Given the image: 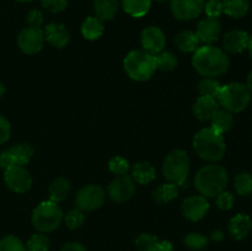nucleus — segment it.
<instances>
[{"label": "nucleus", "mask_w": 252, "mask_h": 251, "mask_svg": "<svg viewBox=\"0 0 252 251\" xmlns=\"http://www.w3.org/2000/svg\"><path fill=\"white\" fill-rule=\"evenodd\" d=\"M192 65L199 75L204 78H216L228 71L230 59L223 49L212 44H203L194 52Z\"/></svg>", "instance_id": "1"}, {"label": "nucleus", "mask_w": 252, "mask_h": 251, "mask_svg": "<svg viewBox=\"0 0 252 251\" xmlns=\"http://www.w3.org/2000/svg\"><path fill=\"white\" fill-rule=\"evenodd\" d=\"M229 181L228 171L221 165L209 164L201 167L194 176V187L199 194L216 197L225 189Z\"/></svg>", "instance_id": "2"}, {"label": "nucleus", "mask_w": 252, "mask_h": 251, "mask_svg": "<svg viewBox=\"0 0 252 251\" xmlns=\"http://www.w3.org/2000/svg\"><path fill=\"white\" fill-rule=\"evenodd\" d=\"M193 148L201 159L209 162H217L223 159L226 145L223 134L212 127L203 128L193 138Z\"/></svg>", "instance_id": "3"}, {"label": "nucleus", "mask_w": 252, "mask_h": 251, "mask_svg": "<svg viewBox=\"0 0 252 251\" xmlns=\"http://www.w3.org/2000/svg\"><path fill=\"white\" fill-rule=\"evenodd\" d=\"M123 66L130 79L135 81L149 80L157 70L155 56L143 51L134 49L126 56Z\"/></svg>", "instance_id": "4"}, {"label": "nucleus", "mask_w": 252, "mask_h": 251, "mask_svg": "<svg viewBox=\"0 0 252 251\" xmlns=\"http://www.w3.org/2000/svg\"><path fill=\"white\" fill-rule=\"evenodd\" d=\"M191 169V162L187 152L184 149H175L166 155L162 164V174L169 182L176 186L186 184Z\"/></svg>", "instance_id": "5"}, {"label": "nucleus", "mask_w": 252, "mask_h": 251, "mask_svg": "<svg viewBox=\"0 0 252 251\" xmlns=\"http://www.w3.org/2000/svg\"><path fill=\"white\" fill-rule=\"evenodd\" d=\"M64 219L63 211L58 203L44 201L39 203L32 212V225L39 233H51L59 228Z\"/></svg>", "instance_id": "6"}, {"label": "nucleus", "mask_w": 252, "mask_h": 251, "mask_svg": "<svg viewBox=\"0 0 252 251\" xmlns=\"http://www.w3.org/2000/svg\"><path fill=\"white\" fill-rule=\"evenodd\" d=\"M251 95L249 88L244 84L230 83L221 86L220 93L217 98L224 110L231 113H238L243 112L249 107L251 102Z\"/></svg>", "instance_id": "7"}, {"label": "nucleus", "mask_w": 252, "mask_h": 251, "mask_svg": "<svg viewBox=\"0 0 252 251\" xmlns=\"http://www.w3.org/2000/svg\"><path fill=\"white\" fill-rule=\"evenodd\" d=\"M105 189L98 185H88L78 191L75 197V203L83 212H93L102 207L105 203Z\"/></svg>", "instance_id": "8"}, {"label": "nucleus", "mask_w": 252, "mask_h": 251, "mask_svg": "<svg viewBox=\"0 0 252 251\" xmlns=\"http://www.w3.org/2000/svg\"><path fill=\"white\" fill-rule=\"evenodd\" d=\"M34 154V149L27 143H19L10 149L2 150L0 153V167L6 170L7 167L20 165L25 166L31 161Z\"/></svg>", "instance_id": "9"}, {"label": "nucleus", "mask_w": 252, "mask_h": 251, "mask_svg": "<svg viewBox=\"0 0 252 251\" xmlns=\"http://www.w3.org/2000/svg\"><path fill=\"white\" fill-rule=\"evenodd\" d=\"M4 181L6 186L16 193H26L32 187V176L25 166L14 165L5 170Z\"/></svg>", "instance_id": "10"}, {"label": "nucleus", "mask_w": 252, "mask_h": 251, "mask_svg": "<svg viewBox=\"0 0 252 251\" xmlns=\"http://www.w3.org/2000/svg\"><path fill=\"white\" fill-rule=\"evenodd\" d=\"M44 33L41 29L25 27L17 34V46L25 54H36L44 46Z\"/></svg>", "instance_id": "11"}, {"label": "nucleus", "mask_w": 252, "mask_h": 251, "mask_svg": "<svg viewBox=\"0 0 252 251\" xmlns=\"http://www.w3.org/2000/svg\"><path fill=\"white\" fill-rule=\"evenodd\" d=\"M107 193L116 203H123L132 198L135 194V182L128 175L117 176L108 185Z\"/></svg>", "instance_id": "12"}, {"label": "nucleus", "mask_w": 252, "mask_h": 251, "mask_svg": "<svg viewBox=\"0 0 252 251\" xmlns=\"http://www.w3.org/2000/svg\"><path fill=\"white\" fill-rule=\"evenodd\" d=\"M171 12L180 21H189L203 12L206 0H170Z\"/></svg>", "instance_id": "13"}, {"label": "nucleus", "mask_w": 252, "mask_h": 251, "mask_svg": "<svg viewBox=\"0 0 252 251\" xmlns=\"http://www.w3.org/2000/svg\"><path fill=\"white\" fill-rule=\"evenodd\" d=\"M209 211V202L202 194L189 196L181 203V213L191 221H198L207 216Z\"/></svg>", "instance_id": "14"}, {"label": "nucleus", "mask_w": 252, "mask_h": 251, "mask_svg": "<svg viewBox=\"0 0 252 251\" xmlns=\"http://www.w3.org/2000/svg\"><path fill=\"white\" fill-rule=\"evenodd\" d=\"M140 43H142L143 51L157 56L158 53L164 51L166 44V37L161 29L155 26H149L144 29L140 33Z\"/></svg>", "instance_id": "15"}, {"label": "nucleus", "mask_w": 252, "mask_h": 251, "mask_svg": "<svg viewBox=\"0 0 252 251\" xmlns=\"http://www.w3.org/2000/svg\"><path fill=\"white\" fill-rule=\"evenodd\" d=\"M221 33V24L217 17H208L201 20L197 25L196 34L199 42L204 44H212L217 42Z\"/></svg>", "instance_id": "16"}, {"label": "nucleus", "mask_w": 252, "mask_h": 251, "mask_svg": "<svg viewBox=\"0 0 252 251\" xmlns=\"http://www.w3.org/2000/svg\"><path fill=\"white\" fill-rule=\"evenodd\" d=\"M250 36L248 32L241 30H234L228 32L223 37V48L224 51L231 54H238L248 49Z\"/></svg>", "instance_id": "17"}, {"label": "nucleus", "mask_w": 252, "mask_h": 251, "mask_svg": "<svg viewBox=\"0 0 252 251\" xmlns=\"http://www.w3.org/2000/svg\"><path fill=\"white\" fill-rule=\"evenodd\" d=\"M44 39L56 48H64L70 41V32L64 25L58 22L48 24L44 29Z\"/></svg>", "instance_id": "18"}, {"label": "nucleus", "mask_w": 252, "mask_h": 251, "mask_svg": "<svg viewBox=\"0 0 252 251\" xmlns=\"http://www.w3.org/2000/svg\"><path fill=\"white\" fill-rule=\"evenodd\" d=\"M229 233L236 240H243L250 234L252 229V220L245 213H239L229 221Z\"/></svg>", "instance_id": "19"}, {"label": "nucleus", "mask_w": 252, "mask_h": 251, "mask_svg": "<svg viewBox=\"0 0 252 251\" xmlns=\"http://www.w3.org/2000/svg\"><path fill=\"white\" fill-rule=\"evenodd\" d=\"M218 108L219 105L216 98L199 96L193 105V113L199 121L206 122V121H211Z\"/></svg>", "instance_id": "20"}, {"label": "nucleus", "mask_w": 252, "mask_h": 251, "mask_svg": "<svg viewBox=\"0 0 252 251\" xmlns=\"http://www.w3.org/2000/svg\"><path fill=\"white\" fill-rule=\"evenodd\" d=\"M71 191V184L69 180L65 177H57L53 180L48 188L49 201L54 202V203H59L66 199Z\"/></svg>", "instance_id": "21"}, {"label": "nucleus", "mask_w": 252, "mask_h": 251, "mask_svg": "<svg viewBox=\"0 0 252 251\" xmlns=\"http://www.w3.org/2000/svg\"><path fill=\"white\" fill-rule=\"evenodd\" d=\"M199 39L197 37L196 32L185 30L175 37V46L185 53H194L199 48Z\"/></svg>", "instance_id": "22"}, {"label": "nucleus", "mask_w": 252, "mask_h": 251, "mask_svg": "<svg viewBox=\"0 0 252 251\" xmlns=\"http://www.w3.org/2000/svg\"><path fill=\"white\" fill-rule=\"evenodd\" d=\"M157 177V170L150 162L139 161L133 166L132 179L139 185H148Z\"/></svg>", "instance_id": "23"}, {"label": "nucleus", "mask_w": 252, "mask_h": 251, "mask_svg": "<svg viewBox=\"0 0 252 251\" xmlns=\"http://www.w3.org/2000/svg\"><path fill=\"white\" fill-rule=\"evenodd\" d=\"M120 2L118 0H95L94 1V11L96 17L101 21L112 20L117 15Z\"/></svg>", "instance_id": "24"}, {"label": "nucleus", "mask_w": 252, "mask_h": 251, "mask_svg": "<svg viewBox=\"0 0 252 251\" xmlns=\"http://www.w3.org/2000/svg\"><path fill=\"white\" fill-rule=\"evenodd\" d=\"M105 27L102 21L96 16H89L81 25V34L89 41H95L103 34Z\"/></svg>", "instance_id": "25"}, {"label": "nucleus", "mask_w": 252, "mask_h": 251, "mask_svg": "<svg viewBox=\"0 0 252 251\" xmlns=\"http://www.w3.org/2000/svg\"><path fill=\"white\" fill-rule=\"evenodd\" d=\"M211 122L212 128L216 129L218 133H220V134H223V133L228 132V130H230L233 128L234 116L229 111L218 108L217 112L213 115V117L211 118Z\"/></svg>", "instance_id": "26"}, {"label": "nucleus", "mask_w": 252, "mask_h": 251, "mask_svg": "<svg viewBox=\"0 0 252 251\" xmlns=\"http://www.w3.org/2000/svg\"><path fill=\"white\" fill-rule=\"evenodd\" d=\"M177 196H179V188H177L176 185L169 181L159 185L155 188V191L153 192V198L159 204L169 203L172 199L176 198Z\"/></svg>", "instance_id": "27"}, {"label": "nucleus", "mask_w": 252, "mask_h": 251, "mask_svg": "<svg viewBox=\"0 0 252 251\" xmlns=\"http://www.w3.org/2000/svg\"><path fill=\"white\" fill-rule=\"evenodd\" d=\"M249 0H223V12L234 19L244 17L249 12Z\"/></svg>", "instance_id": "28"}, {"label": "nucleus", "mask_w": 252, "mask_h": 251, "mask_svg": "<svg viewBox=\"0 0 252 251\" xmlns=\"http://www.w3.org/2000/svg\"><path fill=\"white\" fill-rule=\"evenodd\" d=\"M123 10L133 17H142L148 14L152 0H122Z\"/></svg>", "instance_id": "29"}, {"label": "nucleus", "mask_w": 252, "mask_h": 251, "mask_svg": "<svg viewBox=\"0 0 252 251\" xmlns=\"http://www.w3.org/2000/svg\"><path fill=\"white\" fill-rule=\"evenodd\" d=\"M220 83L214 78H203L198 83L199 95L204 96V97L217 98L220 93Z\"/></svg>", "instance_id": "30"}, {"label": "nucleus", "mask_w": 252, "mask_h": 251, "mask_svg": "<svg viewBox=\"0 0 252 251\" xmlns=\"http://www.w3.org/2000/svg\"><path fill=\"white\" fill-rule=\"evenodd\" d=\"M157 69L161 71H172L177 66V57L170 51H162L155 56Z\"/></svg>", "instance_id": "31"}, {"label": "nucleus", "mask_w": 252, "mask_h": 251, "mask_svg": "<svg viewBox=\"0 0 252 251\" xmlns=\"http://www.w3.org/2000/svg\"><path fill=\"white\" fill-rule=\"evenodd\" d=\"M234 187L240 196H250L252 193V175L249 172H240L236 175Z\"/></svg>", "instance_id": "32"}, {"label": "nucleus", "mask_w": 252, "mask_h": 251, "mask_svg": "<svg viewBox=\"0 0 252 251\" xmlns=\"http://www.w3.org/2000/svg\"><path fill=\"white\" fill-rule=\"evenodd\" d=\"M184 243L189 250L199 251L207 248V245H208V238L201 233H189L185 236Z\"/></svg>", "instance_id": "33"}, {"label": "nucleus", "mask_w": 252, "mask_h": 251, "mask_svg": "<svg viewBox=\"0 0 252 251\" xmlns=\"http://www.w3.org/2000/svg\"><path fill=\"white\" fill-rule=\"evenodd\" d=\"M27 251H48L49 250V239L46 234L38 233L33 234L29 239L26 244Z\"/></svg>", "instance_id": "34"}, {"label": "nucleus", "mask_w": 252, "mask_h": 251, "mask_svg": "<svg viewBox=\"0 0 252 251\" xmlns=\"http://www.w3.org/2000/svg\"><path fill=\"white\" fill-rule=\"evenodd\" d=\"M159 239L149 233H143L135 239V248L138 251H155Z\"/></svg>", "instance_id": "35"}, {"label": "nucleus", "mask_w": 252, "mask_h": 251, "mask_svg": "<svg viewBox=\"0 0 252 251\" xmlns=\"http://www.w3.org/2000/svg\"><path fill=\"white\" fill-rule=\"evenodd\" d=\"M0 251H27L26 245L15 235H6L0 239Z\"/></svg>", "instance_id": "36"}, {"label": "nucleus", "mask_w": 252, "mask_h": 251, "mask_svg": "<svg viewBox=\"0 0 252 251\" xmlns=\"http://www.w3.org/2000/svg\"><path fill=\"white\" fill-rule=\"evenodd\" d=\"M64 220H65L66 226H68L69 229L76 230V229L80 228L84 224V221H85V214H84V212L81 211V209H79L78 207H76V208L71 209V211H69L68 213H66Z\"/></svg>", "instance_id": "37"}, {"label": "nucleus", "mask_w": 252, "mask_h": 251, "mask_svg": "<svg viewBox=\"0 0 252 251\" xmlns=\"http://www.w3.org/2000/svg\"><path fill=\"white\" fill-rule=\"evenodd\" d=\"M108 169L112 174L116 176H122V175H127L128 170H129V162L127 159L122 157H113L108 162Z\"/></svg>", "instance_id": "38"}, {"label": "nucleus", "mask_w": 252, "mask_h": 251, "mask_svg": "<svg viewBox=\"0 0 252 251\" xmlns=\"http://www.w3.org/2000/svg\"><path fill=\"white\" fill-rule=\"evenodd\" d=\"M216 203L217 207L221 211H229L234 207V203H235V198H234V194L231 192L223 191L216 196Z\"/></svg>", "instance_id": "39"}, {"label": "nucleus", "mask_w": 252, "mask_h": 251, "mask_svg": "<svg viewBox=\"0 0 252 251\" xmlns=\"http://www.w3.org/2000/svg\"><path fill=\"white\" fill-rule=\"evenodd\" d=\"M204 11L208 17L218 19L223 14V0H208L204 5Z\"/></svg>", "instance_id": "40"}, {"label": "nucleus", "mask_w": 252, "mask_h": 251, "mask_svg": "<svg viewBox=\"0 0 252 251\" xmlns=\"http://www.w3.org/2000/svg\"><path fill=\"white\" fill-rule=\"evenodd\" d=\"M41 4L48 11L61 12L68 6V0H41Z\"/></svg>", "instance_id": "41"}, {"label": "nucleus", "mask_w": 252, "mask_h": 251, "mask_svg": "<svg viewBox=\"0 0 252 251\" xmlns=\"http://www.w3.org/2000/svg\"><path fill=\"white\" fill-rule=\"evenodd\" d=\"M27 24L29 27H33V29H41V26L43 25V14H42L39 10L33 9L27 14Z\"/></svg>", "instance_id": "42"}, {"label": "nucleus", "mask_w": 252, "mask_h": 251, "mask_svg": "<svg viewBox=\"0 0 252 251\" xmlns=\"http://www.w3.org/2000/svg\"><path fill=\"white\" fill-rule=\"evenodd\" d=\"M10 134H11V127H10L9 121L0 116V145L9 140Z\"/></svg>", "instance_id": "43"}, {"label": "nucleus", "mask_w": 252, "mask_h": 251, "mask_svg": "<svg viewBox=\"0 0 252 251\" xmlns=\"http://www.w3.org/2000/svg\"><path fill=\"white\" fill-rule=\"evenodd\" d=\"M61 251H88L85 246L81 243H76V241H71V243L64 244L61 248Z\"/></svg>", "instance_id": "44"}, {"label": "nucleus", "mask_w": 252, "mask_h": 251, "mask_svg": "<svg viewBox=\"0 0 252 251\" xmlns=\"http://www.w3.org/2000/svg\"><path fill=\"white\" fill-rule=\"evenodd\" d=\"M155 251H174V246H172L171 241L169 240H159L157 244Z\"/></svg>", "instance_id": "45"}, {"label": "nucleus", "mask_w": 252, "mask_h": 251, "mask_svg": "<svg viewBox=\"0 0 252 251\" xmlns=\"http://www.w3.org/2000/svg\"><path fill=\"white\" fill-rule=\"evenodd\" d=\"M212 239H213L214 241H217V243H219V241H221L224 239V234L223 231L219 230V229H217V230L212 231Z\"/></svg>", "instance_id": "46"}, {"label": "nucleus", "mask_w": 252, "mask_h": 251, "mask_svg": "<svg viewBox=\"0 0 252 251\" xmlns=\"http://www.w3.org/2000/svg\"><path fill=\"white\" fill-rule=\"evenodd\" d=\"M249 88V90H250V93L252 94V70L250 71V74H249L248 76V85H246Z\"/></svg>", "instance_id": "47"}, {"label": "nucleus", "mask_w": 252, "mask_h": 251, "mask_svg": "<svg viewBox=\"0 0 252 251\" xmlns=\"http://www.w3.org/2000/svg\"><path fill=\"white\" fill-rule=\"evenodd\" d=\"M4 94H5V86H4V84L0 81V97H2V96H4Z\"/></svg>", "instance_id": "48"}, {"label": "nucleus", "mask_w": 252, "mask_h": 251, "mask_svg": "<svg viewBox=\"0 0 252 251\" xmlns=\"http://www.w3.org/2000/svg\"><path fill=\"white\" fill-rule=\"evenodd\" d=\"M249 52H250V56L252 57V36H250V42H249Z\"/></svg>", "instance_id": "49"}, {"label": "nucleus", "mask_w": 252, "mask_h": 251, "mask_svg": "<svg viewBox=\"0 0 252 251\" xmlns=\"http://www.w3.org/2000/svg\"><path fill=\"white\" fill-rule=\"evenodd\" d=\"M15 1H19V2H30V1H33V0H15Z\"/></svg>", "instance_id": "50"}, {"label": "nucleus", "mask_w": 252, "mask_h": 251, "mask_svg": "<svg viewBox=\"0 0 252 251\" xmlns=\"http://www.w3.org/2000/svg\"><path fill=\"white\" fill-rule=\"evenodd\" d=\"M157 1H159V2H165V1H170V0H157Z\"/></svg>", "instance_id": "51"}]
</instances>
